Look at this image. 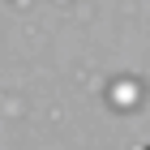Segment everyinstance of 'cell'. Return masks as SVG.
I'll return each mask as SVG.
<instances>
[{"label":"cell","instance_id":"cell-1","mask_svg":"<svg viewBox=\"0 0 150 150\" xmlns=\"http://www.w3.org/2000/svg\"><path fill=\"white\" fill-rule=\"evenodd\" d=\"M146 150H150V146H146Z\"/></svg>","mask_w":150,"mask_h":150}]
</instances>
